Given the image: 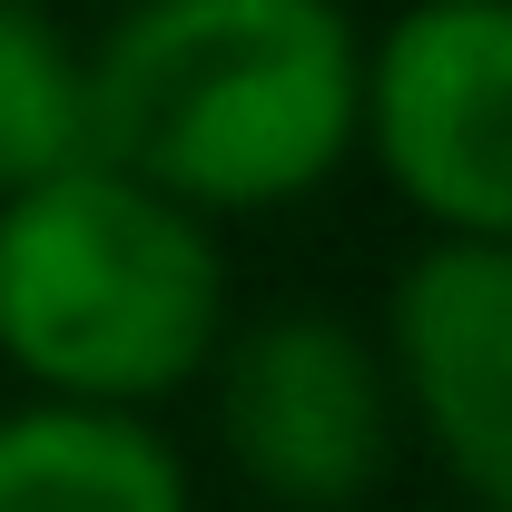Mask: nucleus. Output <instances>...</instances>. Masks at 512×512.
<instances>
[{
  "mask_svg": "<svg viewBox=\"0 0 512 512\" xmlns=\"http://www.w3.org/2000/svg\"><path fill=\"white\" fill-rule=\"evenodd\" d=\"M365 40L345 0H128L89 50L99 158L197 217H276L355 158Z\"/></svg>",
  "mask_w": 512,
  "mask_h": 512,
  "instance_id": "nucleus-1",
  "label": "nucleus"
},
{
  "mask_svg": "<svg viewBox=\"0 0 512 512\" xmlns=\"http://www.w3.org/2000/svg\"><path fill=\"white\" fill-rule=\"evenodd\" d=\"M227 335L217 217L79 158L0 197V355L30 394L168 404Z\"/></svg>",
  "mask_w": 512,
  "mask_h": 512,
  "instance_id": "nucleus-2",
  "label": "nucleus"
},
{
  "mask_svg": "<svg viewBox=\"0 0 512 512\" xmlns=\"http://www.w3.org/2000/svg\"><path fill=\"white\" fill-rule=\"evenodd\" d=\"M217 444L256 503L276 512H365L404 453V394L384 365V335L335 306H266L227 316L207 355Z\"/></svg>",
  "mask_w": 512,
  "mask_h": 512,
  "instance_id": "nucleus-3",
  "label": "nucleus"
},
{
  "mask_svg": "<svg viewBox=\"0 0 512 512\" xmlns=\"http://www.w3.org/2000/svg\"><path fill=\"white\" fill-rule=\"evenodd\" d=\"M355 148L434 237H512V0H404L365 40Z\"/></svg>",
  "mask_w": 512,
  "mask_h": 512,
  "instance_id": "nucleus-4",
  "label": "nucleus"
},
{
  "mask_svg": "<svg viewBox=\"0 0 512 512\" xmlns=\"http://www.w3.org/2000/svg\"><path fill=\"white\" fill-rule=\"evenodd\" d=\"M384 365L463 503L512 512V237H434L414 256L384 296Z\"/></svg>",
  "mask_w": 512,
  "mask_h": 512,
  "instance_id": "nucleus-5",
  "label": "nucleus"
},
{
  "mask_svg": "<svg viewBox=\"0 0 512 512\" xmlns=\"http://www.w3.org/2000/svg\"><path fill=\"white\" fill-rule=\"evenodd\" d=\"M0 512H197V483L138 404L30 394L0 414Z\"/></svg>",
  "mask_w": 512,
  "mask_h": 512,
  "instance_id": "nucleus-6",
  "label": "nucleus"
},
{
  "mask_svg": "<svg viewBox=\"0 0 512 512\" xmlns=\"http://www.w3.org/2000/svg\"><path fill=\"white\" fill-rule=\"evenodd\" d=\"M99 158L89 128V50L40 0H0V197Z\"/></svg>",
  "mask_w": 512,
  "mask_h": 512,
  "instance_id": "nucleus-7",
  "label": "nucleus"
},
{
  "mask_svg": "<svg viewBox=\"0 0 512 512\" xmlns=\"http://www.w3.org/2000/svg\"><path fill=\"white\" fill-rule=\"evenodd\" d=\"M404 512H483V503H404Z\"/></svg>",
  "mask_w": 512,
  "mask_h": 512,
  "instance_id": "nucleus-8",
  "label": "nucleus"
}]
</instances>
